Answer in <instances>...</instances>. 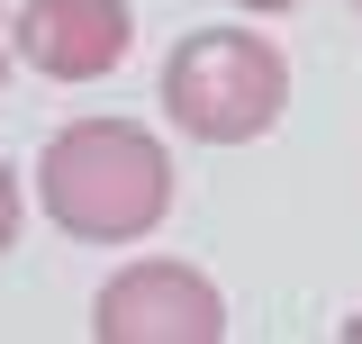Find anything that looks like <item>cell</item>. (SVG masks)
Returning <instances> with one entry per match:
<instances>
[{"mask_svg": "<svg viewBox=\"0 0 362 344\" xmlns=\"http://www.w3.org/2000/svg\"><path fill=\"white\" fill-rule=\"evenodd\" d=\"M181 209L173 145L145 118H73L37 154V217L73 245H154Z\"/></svg>", "mask_w": 362, "mask_h": 344, "instance_id": "1", "label": "cell"}, {"mask_svg": "<svg viewBox=\"0 0 362 344\" xmlns=\"http://www.w3.org/2000/svg\"><path fill=\"white\" fill-rule=\"evenodd\" d=\"M154 100L190 145H254L290 118V55L263 28H181Z\"/></svg>", "mask_w": 362, "mask_h": 344, "instance_id": "2", "label": "cell"}, {"mask_svg": "<svg viewBox=\"0 0 362 344\" xmlns=\"http://www.w3.org/2000/svg\"><path fill=\"white\" fill-rule=\"evenodd\" d=\"M90 336L100 344H218L226 336V290L181 254H136L100 281Z\"/></svg>", "mask_w": 362, "mask_h": 344, "instance_id": "3", "label": "cell"}, {"mask_svg": "<svg viewBox=\"0 0 362 344\" xmlns=\"http://www.w3.org/2000/svg\"><path fill=\"white\" fill-rule=\"evenodd\" d=\"M9 45L37 82H109L136 55V9L127 0H18L9 9Z\"/></svg>", "mask_w": 362, "mask_h": 344, "instance_id": "4", "label": "cell"}, {"mask_svg": "<svg viewBox=\"0 0 362 344\" xmlns=\"http://www.w3.org/2000/svg\"><path fill=\"white\" fill-rule=\"evenodd\" d=\"M18 227H28V190H18V172H9V154H0V263H9V245H18Z\"/></svg>", "mask_w": 362, "mask_h": 344, "instance_id": "5", "label": "cell"}, {"mask_svg": "<svg viewBox=\"0 0 362 344\" xmlns=\"http://www.w3.org/2000/svg\"><path fill=\"white\" fill-rule=\"evenodd\" d=\"M226 9H245V18H290L299 0H226Z\"/></svg>", "mask_w": 362, "mask_h": 344, "instance_id": "6", "label": "cell"}, {"mask_svg": "<svg viewBox=\"0 0 362 344\" xmlns=\"http://www.w3.org/2000/svg\"><path fill=\"white\" fill-rule=\"evenodd\" d=\"M9 73H18V45H9V18H0V91H9Z\"/></svg>", "mask_w": 362, "mask_h": 344, "instance_id": "7", "label": "cell"}, {"mask_svg": "<svg viewBox=\"0 0 362 344\" xmlns=\"http://www.w3.org/2000/svg\"><path fill=\"white\" fill-rule=\"evenodd\" d=\"M354 9H362V0H354Z\"/></svg>", "mask_w": 362, "mask_h": 344, "instance_id": "8", "label": "cell"}]
</instances>
